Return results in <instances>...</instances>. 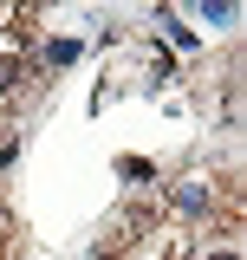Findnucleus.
Masks as SVG:
<instances>
[{"instance_id": "obj_5", "label": "nucleus", "mask_w": 247, "mask_h": 260, "mask_svg": "<svg viewBox=\"0 0 247 260\" xmlns=\"http://www.w3.org/2000/svg\"><path fill=\"white\" fill-rule=\"evenodd\" d=\"M208 260H241V254H208Z\"/></svg>"}, {"instance_id": "obj_3", "label": "nucleus", "mask_w": 247, "mask_h": 260, "mask_svg": "<svg viewBox=\"0 0 247 260\" xmlns=\"http://www.w3.org/2000/svg\"><path fill=\"white\" fill-rule=\"evenodd\" d=\"M234 13H241L234 0H208V7H202V20H208V26H215V20H234Z\"/></svg>"}, {"instance_id": "obj_4", "label": "nucleus", "mask_w": 247, "mask_h": 260, "mask_svg": "<svg viewBox=\"0 0 247 260\" xmlns=\"http://www.w3.org/2000/svg\"><path fill=\"white\" fill-rule=\"evenodd\" d=\"M7 85H20V65H0V91H7Z\"/></svg>"}, {"instance_id": "obj_1", "label": "nucleus", "mask_w": 247, "mask_h": 260, "mask_svg": "<svg viewBox=\"0 0 247 260\" xmlns=\"http://www.w3.org/2000/svg\"><path fill=\"white\" fill-rule=\"evenodd\" d=\"M169 202H176L182 215H208V208H215V189H208L202 176H182V182H169Z\"/></svg>"}, {"instance_id": "obj_2", "label": "nucleus", "mask_w": 247, "mask_h": 260, "mask_svg": "<svg viewBox=\"0 0 247 260\" xmlns=\"http://www.w3.org/2000/svg\"><path fill=\"white\" fill-rule=\"evenodd\" d=\"M78 59V39H52V46H46V65H72Z\"/></svg>"}]
</instances>
